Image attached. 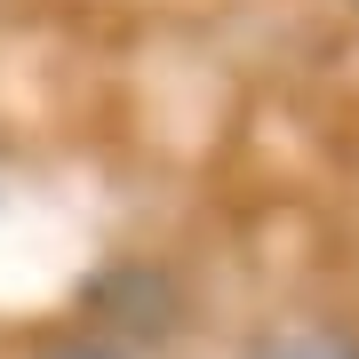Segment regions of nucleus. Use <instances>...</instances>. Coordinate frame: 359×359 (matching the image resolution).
I'll list each match as a JSON object with an SVG mask.
<instances>
[{"label":"nucleus","instance_id":"f257e3e1","mask_svg":"<svg viewBox=\"0 0 359 359\" xmlns=\"http://www.w3.org/2000/svg\"><path fill=\"white\" fill-rule=\"evenodd\" d=\"M280 359H344V351H327V344H295V351H280Z\"/></svg>","mask_w":359,"mask_h":359},{"label":"nucleus","instance_id":"f03ea898","mask_svg":"<svg viewBox=\"0 0 359 359\" xmlns=\"http://www.w3.org/2000/svg\"><path fill=\"white\" fill-rule=\"evenodd\" d=\"M56 359H112V351H88V344H80V351H56Z\"/></svg>","mask_w":359,"mask_h":359}]
</instances>
